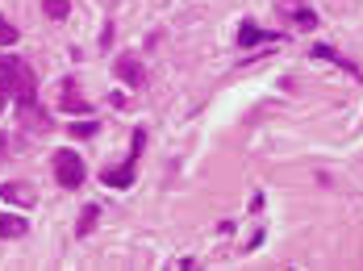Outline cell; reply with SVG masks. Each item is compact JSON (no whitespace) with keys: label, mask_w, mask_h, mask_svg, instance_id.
Instances as JSON below:
<instances>
[{"label":"cell","mask_w":363,"mask_h":271,"mask_svg":"<svg viewBox=\"0 0 363 271\" xmlns=\"http://www.w3.org/2000/svg\"><path fill=\"white\" fill-rule=\"evenodd\" d=\"M0 109H4V88H0Z\"/></svg>","instance_id":"19"},{"label":"cell","mask_w":363,"mask_h":271,"mask_svg":"<svg viewBox=\"0 0 363 271\" xmlns=\"http://www.w3.org/2000/svg\"><path fill=\"white\" fill-rule=\"evenodd\" d=\"M313 59H330V63H338L342 71H351V76H355V79H363V71H359V67H355L351 59H342V54H338L334 46H313Z\"/></svg>","instance_id":"9"},{"label":"cell","mask_w":363,"mask_h":271,"mask_svg":"<svg viewBox=\"0 0 363 271\" xmlns=\"http://www.w3.org/2000/svg\"><path fill=\"white\" fill-rule=\"evenodd\" d=\"M42 13H46L50 21H63V17L72 13V0H46V4H42Z\"/></svg>","instance_id":"12"},{"label":"cell","mask_w":363,"mask_h":271,"mask_svg":"<svg viewBox=\"0 0 363 271\" xmlns=\"http://www.w3.org/2000/svg\"><path fill=\"white\" fill-rule=\"evenodd\" d=\"M50 163H55V180H59L63 188H79V184H84V175H88V171H84V158L75 155V151H67V146H63V151H55Z\"/></svg>","instance_id":"2"},{"label":"cell","mask_w":363,"mask_h":271,"mask_svg":"<svg viewBox=\"0 0 363 271\" xmlns=\"http://www.w3.org/2000/svg\"><path fill=\"white\" fill-rule=\"evenodd\" d=\"M26 233H30V221H26L21 213H4V217H0V238H4V242L26 238Z\"/></svg>","instance_id":"7"},{"label":"cell","mask_w":363,"mask_h":271,"mask_svg":"<svg viewBox=\"0 0 363 271\" xmlns=\"http://www.w3.org/2000/svg\"><path fill=\"white\" fill-rule=\"evenodd\" d=\"M113 71H117L121 83H130V88H143V83H146V67H143V59H138V54H117Z\"/></svg>","instance_id":"3"},{"label":"cell","mask_w":363,"mask_h":271,"mask_svg":"<svg viewBox=\"0 0 363 271\" xmlns=\"http://www.w3.org/2000/svg\"><path fill=\"white\" fill-rule=\"evenodd\" d=\"M284 4H289V8H296V4H301V0H280V8H284Z\"/></svg>","instance_id":"18"},{"label":"cell","mask_w":363,"mask_h":271,"mask_svg":"<svg viewBox=\"0 0 363 271\" xmlns=\"http://www.w3.org/2000/svg\"><path fill=\"white\" fill-rule=\"evenodd\" d=\"M17 42V30H13V21L9 17H0V46H13Z\"/></svg>","instance_id":"15"},{"label":"cell","mask_w":363,"mask_h":271,"mask_svg":"<svg viewBox=\"0 0 363 271\" xmlns=\"http://www.w3.org/2000/svg\"><path fill=\"white\" fill-rule=\"evenodd\" d=\"M59 109L63 113H92V100H84V92H79L75 79H63L59 83Z\"/></svg>","instance_id":"5"},{"label":"cell","mask_w":363,"mask_h":271,"mask_svg":"<svg viewBox=\"0 0 363 271\" xmlns=\"http://www.w3.org/2000/svg\"><path fill=\"white\" fill-rule=\"evenodd\" d=\"M0 88H4V96H13L17 100V109H26V105H38V88H34V71H30V63L26 59H0Z\"/></svg>","instance_id":"1"},{"label":"cell","mask_w":363,"mask_h":271,"mask_svg":"<svg viewBox=\"0 0 363 271\" xmlns=\"http://www.w3.org/2000/svg\"><path fill=\"white\" fill-rule=\"evenodd\" d=\"M21 129H26V134H46V129H50V113L38 109V105H26V109H21Z\"/></svg>","instance_id":"6"},{"label":"cell","mask_w":363,"mask_h":271,"mask_svg":"<svg viewBox=\"0 0 363 271\" xmlns=\"http://www.w3.org/2000/svg\"><path fill=\"white\" fill-rule=\"evenodd\" d=\"M0 200H9L17 209H34L38 192H34V184H26V180H9V184H0Z\"/></svg>","instance_id":"4"},{"label":"cell","mask_w":363,"mask_h":271,"mask_svg":"<svg viewBox=\"0 0 363 271\" xmlns=\"http://www.w3.org/2000/svg\"><path fill=\"white\" fill-rule=\"evenodd\" d=\"M292 21L305 25V30H313V25H318V13H313V8H292Z\"/></svg>","instance_id":"14"},{"label":"cell","mask_w":363,"mask_h":271,"mask_svg":"<svg viewBox=\"0 0 363 271\" xmlns=\"http://www.w3.org/2000/svg\"><path fill=\"white\" fill-rule=\"evenodd\" d=\"M109 105L113 109H130V96L125 92H109Z\"/></svg>","instance_id":"16"},{"label":"cell","mask_w":363,"mask_h":271,"mask_svg":"<svg viewBox=\"0 0 363 271\" xmlns=\"http://www.w3.org/2000/svg\"><path fill=\"white\" fill-rule=\"evenodd\" d=\"M67 134H72V138H92V134H101V125H96V121H75Z\"/></svg>","instance_id":"13"},{"label":"cell","mask_w":363,"mask_h":271,"mask_svg":"<svg viewBox=\"0 0 363 271\" xmlns=\"http://www.w3.org/2000/svg\"><path fill=\"white\" fill-rule=\"evenodd\" d=\"M101 180H105V188H130V184H134V158L121 163V167H109Z\"/></svg>","instance_id":"8"},{"label":"cell","mask_w":363,"mask_h":271,"mask_svg":"<svg viewBox=\"0 0 363 271\" xmlns=\"http://www.w3.org/2000/svg\"><path fill=\"white\" fill-rule=\"evenodd\" d=\"M96 221H101V204H84V213H79V221H75V233L88 238V233L96 230Z\"/></svg>","instance_id":"11"},{"label":"cell","mask_w":363,"mask_h":271,"mask_svg":"<svg viewBox=\"0 0 363 271\" xmlns=\"http://www.w3.org/2000/svg\"><path fill=\"white\" fill-rule=\"evenodd\" d=\"M4 151H9V138H4V134H0V158H4Z\"/></svg>","instance_id":"17"},{"label":"cell","mask_w":363,"mask_h":271,"mask_svg":"<svg viewBox=\"0 0 363 271\" xmlns=\"http://www.w3.org/2000/svg\"><path fill=\"white\" fill-rule=\"evenodd\" d=\"M272 38H280V34H263L255 21H242L238 25V46H259V42H272Z\"/></svg>","instance_id":"10"}]
</instances>
